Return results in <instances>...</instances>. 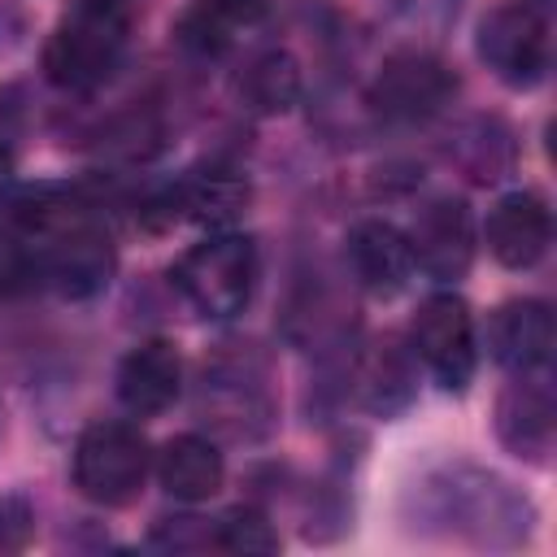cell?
Returning a JSON list of instances; mask_svg holds the SVG:
<instances>
[{
	"mask_svg": "<svg viewBox=\"0 0 557 557\" xmlns=\"http://www.w3.org/2000/svg\"><path fill=\"white\" fill-rule=\"evenodd\" d=\"M457 96V74L426 48H400L392 52L374 83H370V104L387 122H426Z\"/></svg>",
	"mask_w": 557,
	"mask_h": 557,
	"instance_id": "277c9868",
	"label": "cell"
},
{
	"mask_svg": "<svg viewBox=\"0 0 557 557\" xmlns=\"http://www.w3.org/2000/svg\"><path fill=\"white\" fill-rule=\"evenodd\" d=\"M487 348L505 370L531 374L553 352V313L544 300H505L487 318Z\"/></svg>",
	"mask_w": 557,
	"mask_h": 557,
	"instance_id": "8fae6325",
	"label": "cell"
},
{
	"mask_svg": "<svg viewBox=\"0 0 557 557\" xmlns=\"http://www.w3.org/2000/svg\"><path fill=\"white\" fill-rule=\"evenodd\" d=\"M348 261H352V274L361 278V287H370L379 296L400 292L418 270L409 235L383 218H366L348 231Z\"/></svg>",
	"mask_w": 557,
	"mask_h": 557,
	"instance_id": "7c38bea8",
	"label": "cell"
},
{
	"mask_svg": "<svg viewBox=\"0 0 557 557\" xmlns=\"http://www.w3.org/2000/svg\"><path fill=\"white\" fill-rule=\"evenodd\" d=\"M131 39V0H70L44 44V74L65 91L100 87Z\"/></svg>",
	"mask_w": 557,
	"mask_h": 557,
	"instance_id": "6da1fadb",
	"label": "cell"
},
{
	"mask_svg": "<svg viewBox=\"0 0 557 557\" xmlns=\"http://www.w3.org/2000/svg\"><path fill=\"white\" fill-rule=\"evenodd\" d=\"M9 174H13V148L0 139V187L9 183Z\"/></svg>",
	"mask_w": 557,
	"mask_h": 557,
	"instance_id": "ffe728a7",
	"label": "cell"
},
{
	"mask_svg": "<svg viewBox=\"0 0 557 557\" xmlns=\"http://www.w3.org/2000/svg\"><path fill=\"white\" fill-rule=\"evenodd\" d=\"M487 252L505 270H531L553 244V213L540 191H509L487 213Z\"/></svg>",
	"mask_w": 557,
	"mask_h": 557,
	"instance_id": "ba28073f",
	"label": "cell"
},
{
	"mask_svg": "<svg viewBox=\"0 0 557 557\" xmlns=\"http://www.w3.org/2000/svg\"><path fill=\"white\" fill-rule=\"evenodd\" d=\"M30 531H35V518H30L26 500L0 496V553L26 548V544H30Z\"/></svg>",
	"mask_w": 557,
	"mask_h": 557,
	"instance_id": "d6986e66",
	"label": "cell"
},
{
	"mask_svg": "<svg viewBox=\"0 0 557 557\" xmlns=\"http://www.w3.org/2000/svg\"><path fill=\"white\" fill-rule=\"evenodd\" d=\"M178 296L200 313V318H235L252 300L257 287V248L248 235L218 231L200 244H191L174 270H170Z\"/></svg>",
	"mask_w": 557,
	"mask_h": 557,
	"instance_id": "7a4b0ae2",
	"label": "cell"
},
{
	"mask_svg": "<svg viewBox=\"0 0 557 557\" xmlns=\"http://www.w3.org/2000/svg\"><path fill=\"white\" fill-rule=\"evenodd\" d=\"M553 392L544 383H513L496 405V431L509 453L518 457H544L553 448Z\"/></svg>",
	"mask_w": 557,
	"mask_h": 557,
	"instance_id": "9a60e30c",
	"label": "cell"
},
{
	"mask_svg": "<svg viewBox=\"0 0 557 557\" xmlns=\"http://www.w3.org/2000/svg\"><path fill=\"white\" fill-rule=\"evenodd\" d=\"M265 13V0H196L183 13L178 39L196 52H222L231 48L239 26H252Z\"/></svg>",
	"mask_w": 557,
	"mask_h": 557,
	"instance_id": "e0dca14e",
	"label": "cell"
},
{
	"mask_svg": "<svg viewBox=\"0 0 557 557\" xmlns=\"http://www.w3.org/2000/svg\"><path fill=\"white\" fill-rule=\"evenodd\" d=\"M148 470V440L126 422H91L74 444V487L96 505H131Z\"/></svg>",
	"mask_w": 557,
	"mask_h": 557,
	"instance_id": "3957f363",
	"label": "cell"
},
{
	"mask_svg": "<svg viewBox=\"0 0 557 557\" xmlns=\"http://www.w3.org/2000/svg\"><path fill=\"white\" fill-rule=\"evenodd\" d=\"M239 96L252 113H287L296 100H300V65L292 52L283 48H270V52H257L244 74H239Z\"/></svg>",
	"mask_w": 557,
	"mask_h": 557,
	"instance_id": "2e32d148",
	"label": "cell"
},
{
	"mask_svg": "<svg viewBox=\"0 0 557 557\" xmlns=\"http://www.w3.org/2000/svg\"><path fill=\"white\" fill-rule=\"evenodd\" d=\"M178 387H183V357L170 339H144L117 366V400L139 418L170 409L178 400Z\"/></svg>",
	"mask_w": 557,
	"mask_h": 557,
	"instance_id": "30bf717a",
	"label": "cell"
},
{
	"mask_svg": "<svg viewBox=\"0 0 557 557\" xmlns=\"http://www.w3.org/2000/svg\"><path fill=\"white\" fill-rule=\"evenodd\" d=\"M479 57L509 87H531L548 70V22L531 4H500L479 22Z\"/></svg>",
	"mask_w": 557,
	"mask_h": 557,
	"instance_id": "8992f818",
	"label": "cell"
},
{
	"mask_svg": "<svg viewBox=\"0 0 557 557\" xmlns=\"http://www.w3.org/2000/svg\"><path fill=\"white\" fill-rule=\"evenodd\" d=\"M209 544L222 548V553H274L278 548V531H274V522L261 509L239 505L226 518H218Z\"/></svg>",
	"mask_w": 557,
	"mask_h": 557,
	"instance_id": "ac0fdd59",
	"label": "cell"
},
{
	"mask_svg": "<svg viewBox=\"0 0 557 557\" xmlns=\"http://www.w3.org/2000/svg\"><path fill=\"white\" fill-rule=\"evenodd\" d=\"M409 344L422 357V366L435 374L440 387L461 392L474 379L479 366V348H474V318L466 309L461 296L453 292H435L418 305L413 326H409Z\"/></svg>",
	"mask_w": 557,
	"mask_h": 557,
	"instance_id": "5b68a950",
	"label": "cell"
},
{
	"mask_svg": "<svg viewBox=\"0 0 557 557\" xmlns=\"http://www.w3.org/2000/svg\"><path fill=\"white\" fill-rule=\"evenodd\" d=\"M174 196H178V213L183 218H191V222H200L209 231H226L231 222L244 218V209L252 200V187L235 165L209 161V165L187 170L174 183Z\"/></svg>",
	"mask_w": 557,
	"mask_h": 557,
	"instance_id": "4fadbf2b",
	"label": "cell"
},
{
	"mask_svg": "<svg viewBox=\"0 0 557 557\" xmlns=\"http://www.w3.org/2000/svg\"><path fill=\"white\" fill-rule=\"evenodd\" d=\"M222 453L205 435H174L157 453V479L174 500L200 505L222 487Z\"/></svg>",
	"mask_w": 557,
	"mask_h": 557,
	"instance_id": "5bb4252c",
	"label": "cell"
},
{
	"mask_svg": "<svg viewBox=\"0 0 557 557\" xmlns=\"http://www.w3.org/2000/svg\"><path fill=\"white\" fill-rule=\"evenodd\" d=\"M39 261H44L48 287H57L70 300H83V296H96L109 287V278L117 270V248H113L109 231L83 213L70 226H61L52 239L39 244Z\"/></svg>",
	"mask_w": 557,
	"mask_h": 557,
	"instance_id": "52a82bcc",
	"label": "cell"
},
{
	"mask_svg": "<svg viewBox=\"0 0 557 557\" xmlns=\"http://www.w3.org/2000/svg\"><path fill=\"white\" fill-rule=\"evenodd\" d=\"M409 244H413V261L435 274V278H461L474 261V218H470V205L461 196H440L431 200L413 231H409Z\"/></svg>",
	"mask_w": 557,
	"mask_h": 557,
	"instance_id": "9c48e42d",
	"label": "cell"
}]
</instances>
